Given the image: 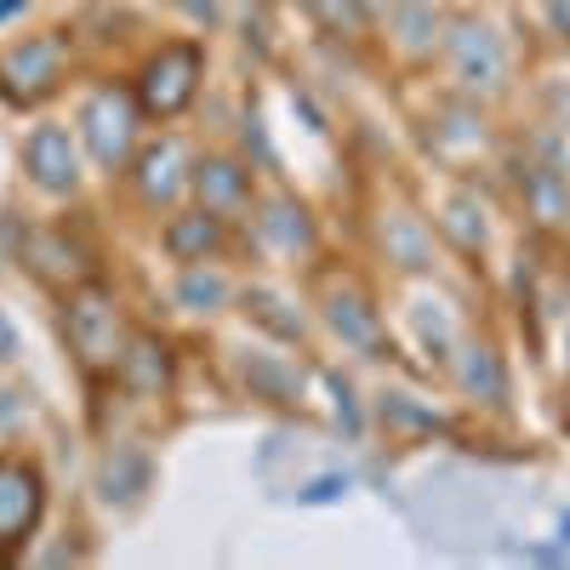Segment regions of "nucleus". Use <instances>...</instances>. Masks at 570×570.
Listing matches in <instances>:
<instances>
[{"label":"nucleus","instance_id":"1","mask_svg":"<svg viewBox=\"0 0 570 570\" xmlns=\"http://www.w3.org/2000/svg\"><path fill=\"white\" fill-rule=\"evenodd\" d=\"M40 508V491H35V473L23 468H7L0 462V542H12Z\"/></svg>","mask_w":570,"mask_h":570},{"label":"nucleus","instance_id":"2","mask_svg":"<svg viewBox=\"0 0 570 570\" xmlns=\"http://www.w3.org/2000/svg\"><path fill=\"white\" fill-rule=\"evenodd\" d=\"M29 155H35V171H40L46 188H69L75 183V160H69V137L63 131H40Z\"/></svg>","mask_w":570,"mask_h":570}]
</instances>
